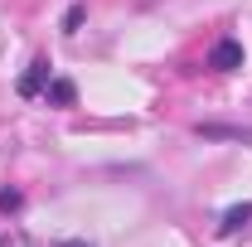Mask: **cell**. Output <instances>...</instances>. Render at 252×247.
I'll list each match as a JSON object with an SVG mask.
<instances>
[{
	"instance_id": "6da1fadb",
	"label": "cell",
	"mask_w": 252,
	"mask_h": 247,
	"mask_svg": "<svg viewBox=\"0 0 252 247\" xmlns=\"http://www.w3.org/2000/svg\"><path fill=\"white\" fill-rule=\"evenodd\" d=\"M209 68H214V73H238V68H243V44H238V39H219V44L209 49Z\"/></svg>"
},
{
	"instance_id": "7a4b0ae2",
	"label": "cell",
	"mask_w": 252,
	"mask_h": 247,
	"mask_svg": "<svg viewBox=\"0 0 252 247\" xmlns=\"http://www.w3.org/2000/svg\"><path fill=\"white\" fill-rule=\"evenodd\" d=\"M49 68H54L49 59H34V63H30V73L20 78V97H39V93H44V88H49V78H54Z\"/></svg>"
},
{
	"instance_id": "3957f363",
	"label": "cell",
	"mask_w": 252,
	"mask_h": 247,
	"mask_svg": "<svg viewBox=\"0 0 252 247\" xmlns=\"http://www.w3.org/2000/svg\"><path fill=\"white\" fill-rule=\"evenodd\" d=\"M204 141H248L252 146V126H223V122H199Z\"/></svg>"
},
{
	"instance_id": "277c9868",
	"label": "cell",
	"mask_w": 252,
	"mask_h": 247,
	"mask_svg": "<svg viewBox=\"0 0 252 247\" xmlns=\"http://www.w3.org/2000/svg\"><path fill=\"white\" fill-rule=\"evenodd\" d=\"M248 223H252V204H233V209H223V218H219V238L243 233Z\"/></svg>"
},
{
	"instance_id": "5b68a950",
	"label": "cell",
	"mask_w": 252,
	"mask_h": 247,
	"mask_svg": "<svg viewBox=\"0 0 252 247\" xmlns=\"http://www.w3.org/2000/svg\"><path fill=\"white\" fill-rule=\"evenodd\" d=\"M44 97H49V107H73V102H78V88H73L68 78H49Z\"/></svg>"
},
{
	"instance_id": "8992f818",
	"label": "cell",
	"mask_w": 252,
	"mask_h": 247,
	"mask_svg": "<svg viewBox=\"0 0 252 247\" xmlns=\"http://www.w3.org/2000/svg\"><path fill=\"white\" fill-rule=\"evenodd\" d=\"M15 209H25V194L20 189H0V214H15Z\"/></svg>"
},
{
	"instance_id": "52a82bcc",
	"label": "cell",
	"mask_w": 252,
	"mask_h": 247,
	"mask_svg": "<svg viewBox=\"0 0 252 247\" xmlns=\"http://www.w3.org/2000/svg\"><path fill=\"white\" fill-rule=\"evenodd\" d=\"M78 25H83V5H73V10L63 15V34H78Z\"/></svg>"
},
{
	"instance_id": "ba28073f",
	"label": "cell",
	"mask_w": 252,
	"mask_h": 247,
	"mask_svg": "<svg viewBox=\"0 0 252 247\" xmlns=\"http://www.w3.org/2000/svg\"><path fill=\"white\" fill-rule=\"evenodd\" d=\"M59 247H93V243H78V238H68V243H59Z\"/></svg>"
}]
</instances>
